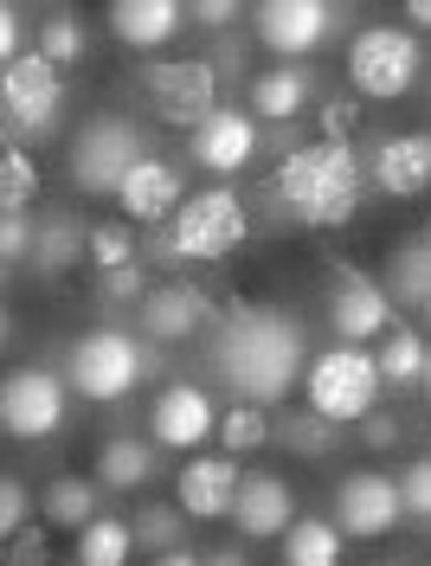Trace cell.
<instances>
[{
  "instance_id": "1",
  "label": "cell",
  "mask_w": 431,
  "mask_h": 566,
  "mask_svg": "<svg viewBox=\"0 0 431 566\" xmlns=\"http://www.w3.org/2000/svg\"><path fill=\"white\" fill-rule=\"evenodd\" d=\"M309 367V335L303 322L284 310H225L213 328V374L232 387V399H257V406H284L290 387H303Z\"/></svg>"
},
{
  "instance_id": "2",
  "label": "cell",
  "mask_w": 431,
  "mask_h": 566,
  "mask_svg": "<svg viewBox=\"0 0 431 566\" xmlns=\"http://www.w3.org/2000/svg\"><path fill=\"white\" fill-rule=\"evenodd\" d=\"M367 187L374 180H367L355 136H316L271 168V207L309 232H341V226H355Z\"/></svg>"
},
{
  "instance_id": "3",
  "label": "cell",
  "mask_w": 431,
  "mask_h": 566,
  "mask_svg": "<svg viewBox=\"0 0 431 566\" xmlns=\"http://www.w3.org/2000/svg\"><path fill=\"white\" fill-rule=\"evenodd\" d=\"M252 239V212L232 187H200L187 193L168 219V232L155 239V258L161 264H219Z\"/></svg>"
},
{
  "instance_id": "4",
  "label": "cell",
  "mask_w": 431,
  "mask_h": 566,
  "mask_svg": "<svg viewBox=\"0 0 431 566\" xmlns=\"http://www.w3.org/2000/svg\"><path fill=\"white\" fill-rule=\"evenodd\" d=\"M380 354H367V342H335L303 367V406H316L335 424H360L380 406Z\"/></svg>"
},
{
  "instance_id": "5",
  "label": "cell",
  "mask_w": 431,
  "mask_h": 566,
  "mask_svg": "<svg viewBox=\"0 0 431 566\" xmlns=\"http://www.w3.org/2000/svg\"><path fill=\"white\" fill-rule=\"evenodd\" d=\"M425 77V45L412 27H360L348 39V91L367 104H399Z\"/></svg>"
},
{
  "instance_id": "6",
  "label": "cell",
  "mask_w": 431,
  "mask_h": 566,
  "mask_svg": "<svg viewBox=\"0 0 431 566\" xmlns=\"http://www.w3.org/2000/svg\"><path fill=\"white\" fill-rule=\"evenodd\" d=\"M148 367V348H143V328L129 335V328H91V335H77L72 354H65V380H72L77 399H91V406H116V399H129L136 380H143Z\"/></svg>"
},
{
  "instance_id": "7",
  "label": "cell",
  "mask_w": 431,
  "mask_h": 566,
  "mask_svg": "<svg viewBox=\"0 0 431 566\" xmlns=\"http://www.w3.org/2000/svg\"><path fill=\"white\" fill-rule=\"evenodd\" d=\"M143 161V129L116 109H97L91 123H77L72 148H65V175L84 200H116V187Z\"/></svg>"
},
{
  "instance_id": "8",
  "label": "cell",
  "mask_w": 431,
  "mask_h": 566,
  "mask_svg": "<svg viewBox=\"0 0 431 566\" xmlns=\"http://www.w3.org/2000/svg\"><path fill=\"white\" fill-rule=\"evenodd\" d=\"M59 59L45 52H20L7 59V77H0V109H7V142H45L59 136V116H65V77H59Z\"/></svg>"
},
{
  "instance_id": "9",
  "label": "cell",
  "mask_w": 431,
  "mask_h": 566,
  "mask_svg": "<svg viewBox=\"0 0 431 566\" xmlns=\"http://www.w3.org/2000/svg\"><path fill=\"white\" fill-rule=\"evenodd\" d=\"M136 91H143L155 123L193 129V123H207L219 109V65L213 59H155V65H143Z\"/></svg>"
},
{
  "instance_id": "10",
  "label": "cell",
  "mask_w": 431,
  "mask_h": 566,
  "mask_svg": "<svg viewBox=\"0 0 431 566\" xmlns=\"http://www.w3.org/2000/svg\"><path fill=\"white\" fill-rule=\"evenodd\" d=\"M65 412H72V380L65 374H52V367H13L7 374V387H0V424H7V438H20V444L59 438Z\"/></svg>"
},
{
  "instance_id": "11",
  "label": "cell",
  "mask_w": 431,
  "mask_h": 566,
  "mask_svg": "<svg viewBox=\"0 0 431 566\" xmlns=\"http://www.w3.org/2000/svg\"><path fill=\"white\" fill-rule=\"evenodd\" d=\"M341 20L335 0H257L252 7V39L271 59H309L316 45H328Z\"/></svg>"
},
{
  "instance_id": "12",
  "label": "cell",
  "mask_w": 431,
  "mask_h": 566,
  "mask_svg": "<svg viewBox=\"0 0 431 566\" xmlns=\"http://www.w3.org/2000/svg\"><path fill=\"white\" fill-rule=\"evenodd\" d=\"M393 296H387V283L355 271V264H341L335 283H328V335L335 342H380L387 328H393Z\"/></svg>"
},
{
  "instance_id": "13",
  "label": "cell",
  "mask_w": 431,
  "mask_h": 566,
  "mask_svg": "<svg viewBox=\"0 0 431 566\" xmlns=\"http://www.w3.org/2000/svg\"><path fill=\"white\" fill-rule=\"evenodd\" d=\"M148 438L161 451H200L207 438H219L213 392L193 387V380H168V387L155 392V406H148Z\"/></svg>"
},
{
  "instance_id": "14",
  "label": "cell",
  "mask_w": 431,
  "mask_h": 566,
  "mask_svg": "<svg viewBox=\"0 0 431 566\" xmlns=\"http://www.w3.org/2000/svg\"><path fill=\"white\" fill-rule=\"evenodd\" d=\"M207 322H213V296L200 283H155L136 303V328L155 348H180V342L207 335Z\"/></svg>"
},
{
  "instance_id": "15",
  "label": "cell",
  "mask_w": 431,
  "mask_h": 566,
  "mask_svg": "<svg viewBox=\"0 0 431 566\" xmlns=\"http://www.w3.org/2000/svg\"><path fill=\"white\" fill-rule=\"evenodd\" d=\"M399 515H406L399 476H387V470H355V476H341V490H335V522H341V534L380 541V534H393Z\"/></svg>"
},
{
  "instance_id": "16",
  "label": "cell",
  "mask_w": 431,
  "mask_h": 566,
  "mask_svg": "<svg viewBox=\"0 0 431 566\" xmlns=\"http://www.w3.org/2000/svg\"><path fill=\"white\" fill-rule=\"evenodd\" d=\"M257 116L252 109H225L219 104L207 123H193L187 129V155H193V168H207V175H239V168H252V155H257Z\"/></svg>"
},
{
  "instance_id": "17",
  "label": "cell",
  "mask_w": 431,
  "mask_h": 566,
  "mask_svg": "<svg viewBox=\"0 0 431 566\" xmlns=\"http://www.w3.org/2000/svg\"><path fill=\"white\" fill-rule=\"evenodd\" d=\"M367 180H374L387 200H425L431 193V129H399V136L374 142Z\"/></svg>"
},
{
  "instance_id": "18",
  "label": "cell",
  "mask_w": 431,
  "mask_h": 566,
  "mask_svg": "<svg viewBox=\"0 0 431 566\" xmlns=\"http://www.w3.org/2000/svg\"><path fill=\"white\" fill-rule=\"evenodd\" d=\"M239 451H219V458H187L175 476V502L187 509V522H225L232 502H239Z\"/></svg>"
},
{
  "instance_id": "19",
  "label": "cell",
  "mask_w": 431,
  "mask_h": 566,
  "mask_svg": "<svg viewBox=\"0 0 431 566\" xmlns=\"http://www.w3.org/2000/svg\"><path fill=\"white\" fill-rule=\"evenodd\" d=\"M180 200H187L180 193V168L161 161V155H143L129 168V180L116 187V207H123V219H136V226H168Z\"/></svg>"
},
{
  "instance_id": "20",
  "label": "cell",
  "mask_w": 431,
  "mask_h": 566,
  "mask_svg": "<svg viewBox=\"0 0 431 566\" xmlns=\"http://www.w3.org/2000/svg\"><path fill=\"white\" fill-rule=\"evenodd\" d=\"M290 522H296V490L284 476H271V470H252L239 483V502H232V528L245 541H277Z\"/></svg>"
},
{
  "instance_id": "21",
  "label": "cell",
  "mask_w": 431,
  "mask_h": 566,
  "mask_svg": "<svg viewBox=\"0 0 431 566\" xmlns=\"http://www.w3.org/2000/svg\"><path fill=\"white\" fill-rule=\"evenodd\" d=\"M104 20H109V33H116V45L161 52L180 33V20H187V0H104Z\"/></svg>"
},
{
  "instance_id": "22",
  "label": "cell",
  "mask_w": 431,
  "mask_h": 566,
  "mask_svg": "<svg viewBox=\"0 0 431 566\" xmlns=\"http://www.w3.org/2000/svg\"><path fill=\"white\" fill-rule=\"evenodd\" d=\"M309 97H316V71H303L296 59H284V65H271V71L252 77V116L257 123H290V116L309 109Z\"/></svg>"
},
{
  "instance_id": "23",
  "label": "cell",
  "mask_w": 431,
  "mask_h": 566,
  "mask_svg": "<svg viewBox=\"0 0 431 566\" xmlns=\"http://www.w3.org/2000/svg\"><path fill=\"white\" fill-rule=\"evenodd\" d=\"M148 476H155V438H129V431H116L97 444V483L104 490H143Z\"/></svg>"
},
{
  "instance_id": "24",
  "label": "cell",
  "mask_w": 431,
  "mask_h": 566,
  "mask_svg": "<svg viewBox=\"0 0 431 566\" xmlns=\"http://www.w3.org/2000/svg\"><path fill=\"white\" fill-rule=\"evenodd\" d=\"M77 258H91V226H77L72 212L39 219V245H33V271L39 277H65Z\"/></svg>"
},
{
  "instance_id": "25",
  "label": "cell",
  "mask_w": 431,
  "mask_h": 566,
  "mask_svg": "<svg viewBox=\"0 0 431 566\" xmlns=\"http://www.w3.org/2000/svg\"><path fill=\"white\" fill-rule=\"evenodd\" d=\"M380 283H387V296H393L399 310H425V303H431V245H425V239L393 245L387 271H380Z\"/></svg>"
},
{
  "instance_id": "26",
  "label": "cell",
  "mask_w": 431,
  "mask_h": 566,
  "mask_svg": "<svg viewBox=\"0 0 431 566\" xmlns=\"http://www.w3.org/2000/svg\"><path fill=\"white\" fill-rule=\"evenodd\" d=\"M97 476H59V483H45V528L59 534H77L91 515H97Z\"/></svg>"
},
{
  "instance_id": "27",
  "label": "cell",
  "mask_w": 431,
  "mask_h": 566,
  "mask_svg": "<svg viewBox=\"0 0 431 566\" xmlns=\"http://www.w3.org/2000/svg\"><path fill=\"white\" fill-rule=\"evenodd\" d=\"M219 444L239 451V458H252V451H264V444H277L271 406H257V399H232V406L219 412Z\"/></svg>"
},
{
  "instance_id": "28",
  "label": "cell",
  "mask_w": 431,
  "mask_h": 566,
  "mask_svg": "<svg viewBox=\"0 0 431 566\" xmlns=\"http://www.w3.org/2000/svg\"><path fill=\"white\" fill-rule=\"evenodd\" d=\"M284 560L290 566H335L341 560V522H323V515H303L284 528Z\"/></svg>"
},
{
  "instance_id": "29",
  "label": "cell",
  "mask_w": 431,
  "mask_h": 566,
  "mask_svg": "<svg viewBox=\"0 0 431 566\" xmlns=\"http://www.w3.org/2000/svg\"><path fill=\"white\" fill-rule=\"evenodd\" d=\"M129 547H136V528L116 522V515H91L77 528V566H123Z\"/></svg>"
},
{
  "instance_id": "30",
  "label": "cell",
  "mask_w": 431,
  "mask_h": 566,
  "mask_svg": "<svg viewBox=\"0 0 431 566\" xmlns=\"http://www.w3.org/2000/svg\"><path fill=\"white\" fill-rule=\"evenodd\" d=\"M425 328H387L380 335V374H387V387H419V374H425Z\"/></svg>"
},
{
  "instance_id": "31",
  "label": "cell",
  "mask_w": 431,
  "mask_h": 566,
  "mask_svg": "<svg viewBox=\"0 0 431 566\" xmlns=\"http://www.w3.org/2000/svg\"><path fill=\"white\" fill-rule=\"evenodd\" d=\"M335 431H341V424L335 419H323V412H316V406H303V412H284V419H277V444H284L290 458H328V451H335Z\"/></svg>"
},
{
  "instance_id": "32",
  "label": "cell",
  "mask_w": 431,
  "mask_h": 566,
  "mask_svg": "<svg viewBox=\"0 0 431 566\" xmlns=\"http://www.w3.org/2000/svg\"><path fill=\"white\" fill-rule=\"evenodd\" d=\"M39 200V161L27 155V142H7L0 155V207H33Z\"/></svg>"
},
{
  "instance_id": "33",
  "label": "cell",
  "mask_w": 431,
  "mask_h": 566,
  "mask_svg": "<svg viewBox=\"0 0 431 566\" xmlns=\"http://www.w3.org/2000/svg\"><path fill=\"white\" fill-rule=\"evenodd\" d=\"M136 219H104V226H91V264L97 271H116V264H136V251H143V239L129 232Z\"/></svg>"
},
{
  "instance_id": "34",
  "label": "cell",
  "mask_w": 431,
  "mask_h": 566,
  "mask_svg": "<svg viewBox=\"0 0 431 566\" xmlns=\"http://www.w3.org/2000/svg\"><path fill=\"white\" fill-rule=\"evenodd\" d=\"M39 52L59 59V65H77V59L91 52V39H84V27H77V13H45V20H39Z\"/></svg>"
},
{
  "instance_id": "35",
  "label": "cell",
  "mask_w": 431,
  "mask_h": 566,
  "mask_svg": "<svg viewBox=\"0 0 431 566\" xmlns=\"http://www.w3.org/2000/svg\"><path fill=\"white\" fill-rule=\"evenodd\" d=\"M33 245H39V219L27 207H7V219H0V258H7V271L33 264Z\"/></svg>"
},
{
  "instance_id": "36",
  "label": "cell",
  "mask_w": 431,
  "mask_h": 566,
  "mask_svg": "<svg viewBox=\"0 0 431 566\" xmlns=\"http://www.w3.org/2000/svg\"><path fill=\"white\" fill-rule=\"evenodd\" d=\"M180 515H187L180 502H155V509H143V515H136V547L168 554V547L180 541Z\"/></svg>"
},
{
  "instance_id": "37",
  "label": "cell",
  "mask_w": 431,
  "mask_h": 566,
  "mask_svg": "<svg viewBox=\"0 0 431 566\" xmlns=\"http://www.w3.org/2000/svg\"><path fill=\"white\" fill-rule=\"evenodd\" d=\"M148 290H155V283H148L143 264H116V271H97V303H109V310H116V303H143Z\"/></svg>"
},
{
  "instance_id": "38",
  "label": "cell",
  "mask_w": 431,
  "mask_h": 566,
  "mask_svg": "<svg viewBox=\"0 0 431 566\" xmlns=\"http://www.w3.org/2000/svg\"><path fill=\"white\" fill-rule=\"evenodd\" d=\"M360 104H367L360 91H348V97H328V104L316 109V129H323V136H355V129H360Z\"/></svg>"
},
{
  "instance_id": "39",
  "label": "cell",
  "mask_w": 431,
  "mask_h": 566,
  "mask_svg": "<svg viewBox=\"0 0 431 566\" xmlns=\"http://www.w3.org/2000/svg\"><path fill=\"white\" fill-rule=\"evenodd\" d=\"M399 495H406V515H412V522H431V458L412 463V470L399 476Z\"/></svg>"
},
{
  "instance_id": "40",
  "label": "cell",
  "mask_w": 431,
  "mask_h": 566,
  "mask_svg": "<svg viewBox=\"0 0 431 566\" xmlns=\"http://www.w3.org/2000/svg\"><path fill=\"white\" fill-rule=\"evenodd\" d=\"M360 444H367V451H399V444H406V424H399L393 412L374 406V412L360 419Z\"/></svg>"
},
{
  "instance_id": "41",
  "label": "cell",
  "mask_w": 431,
  "mask_h": 566,
  "mask_svg": "<svg viewBox=\"0 0 431 566\" xmlns=\"http://www.w3.org/2000/svg\"><path fill=\"white\" fill-rule=\"evenodd\" d=\"M239 13H245V0H187V20H193L200 33H225Z\"/></svg>"
},
{
  "instance_id": "42",
  "label": "cell",
  "mask_w": 431,
  "mask_h": 566,
  "mask_svg": "<svg viewBox=\"0 0 431 566\" xmlns=\"http://www.w3.org/2000/svg\"><path fill=\"white\" fill-rule=\"evenodd\" d=\"M27 509H33V502H27V483H20V476H0V534H7V541L27 528Z\"/></svg>"
},
{
  "instance_id": "43",
  "label": "cell",
  "mask_w": 431,
  "mask_h": 566,
  "mask_svg": "<svg viewBox=\"0 0 431 566\" xmlns=\"http://www.w3.org/2000/svg\"><path fill=\"white\" fill-rule=\"evenodd\" d=\"M27 52V27H20V0L0 7V59H20Z\"/></svg>"
},
{
  "instance_id": "44",
  "label": "cell",
  "mask_w": 431,
  "mask_h": 566,
  "mask_svg": "<svg viewBox=\"0 0 431 566\" xmlns=\"http://www.w3.org/2000/svg\"><path fill=\"white\" fill-rule=\"evenodd\" d=\"M7 560H13V566H39V560H45V534L20 528V534H13V547H7Z\"/></svg>"
},
{
  "instance_id": "45",
  "label": "cell",
  "mask_w": 431,
  "mask_h": 566,
  "mask_svg": "<svg viewBox=\"0 0 431 566\" xmlns=\"http://www.w3.org/2000/svg\"><path fill=\"white\" fill-rule=\"evenodd\" d=\"M219 39V45H213V65L219 71H239V65H245V45H239V39H225V33H213Z\"/></svg>"
},
{
  "instance_id": "46",
  "label": "cell",
  "mask_w": 431,
  "mask_h": 566,
  "mask_svg": "<svg viewBox=\"0 0 431 566\" xmlns=\"http://www.w3.org/2000/svg\"><path fill=\"white\" fill-rule=\"evenodd\" d=\"M399 7H406V20H412V27H425V33H431V0H399Z\"/></svg>"
},
{
  "instance_id": "47",
  "label": "cell",
  "mask_w": 431,
  "mask_h": 566,
  "mask_svg": "<svg viewBox=\"0 0 431 566\" xmlns=\"http://www.w3.org/2000/svg\"><path fill=\"white\" fill-rule=\"evenodd\" d=\"M419 392L431 399V354H425V374H419Z\"/></svg>"
},
{
  "instance_id": "48",
  "label": "cell",
  "mask_w": 431,
  "mask_h": 566,
  "mask_svg": "<svg viewBox=\"0 0 431 566\" xmlns=\"http://www.w3.org/2000/svg\"><path fill=\"white\" fill-rule=\"evenodd\" d=\"M419 239H425V245H431V212H425V226H419Z\"/></svg>"
},
{
  "instance_id": "49",
  "label": "cell",
  "mask_w": 431,
  "mask_h": 566,
  "mask_svg": "<svg viewBox=\"0 0 431 566\" xmlns=\"http://www.w3.org/2000/svg\"><path fill=\"white\" fill-rule=\"evenodd\" d=\"M419 316H425V328H431V303H425V310H419Z\"/></svg>"
},
{
  "instance_id": "50",
  "label": "cell",
  "mask_w": 431,
  "mask_h": 566,
  "mask_svg": "<svg viewBox=\"0 0 431 566\" xmlns=\"http://www.w3.org/2000/svg\"><path fill=\"white\" fill-rule=\"evenodd\" d=\"M425 438H431V431H425Z\"/></svg>"
}]
</instances>
